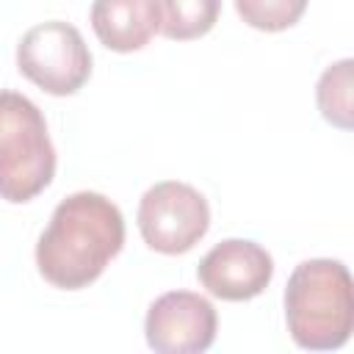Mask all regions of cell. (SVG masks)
Masks as SVG:
<instances>
[{"label": "cell", "instance_id": "1", "mask_svg": "<svg viewBox=\"0 0 354 354\" xmlns=\"http://www.w3.org/2000/svg\"><path fill=\"white\" fill-rule=\"evenodd\" d=\"M124 246L122 210L97 191L61 199L36 243L39 274L61 290L88 288Z\"/></svg>", "mask_w": 354, "mask_h": 354}, {"label": "cell", "instance_id": "2", "mask_svg": "<svg viewBox=\"0 0 354 354\" xmlns=\"http://www.w3.org/2000/svg\"><path fill=\"white\" fill-rule=\"evenodd\" d=\"M285 321L299 348L332 351L346 346L354 329L348 268L329 257L299 263L285 285Z\"/></svg>", "mask_w": 354, "mask_h": 354}, {"label": "cell", "instance_id": "3", "mask_svg": "<svg viewBox=\"0 0 354 354\" xmlns=\"http://www.w3.org/2000/svg\"><path fill=\"white\" fill-rule=\"evenodd\" d=\"M55 177V147L44 113L19 91L0 88V199L30 202Z\"/></svg>", "mask_w": 354, "mask_h": 354}, {"label": "cell", "instance_id": "4", "mask_svg": "<svg viewBox=\"0 0 354 354\" xmlns=\"http://www.w3.org/2000/svg\"><path fill=\"white\" fill-rule=\"evenodd\" d=\"M17 66L41 91L66 97L91 77V53L75 25L50 19L33 25L19 39Z\"/></svg>", "mask_w": 354, "mask_h": 354}, {"label": "cell", "instance_id": "5", "mask_svg": "<svg viewBox=\"0 0 354 354\" xmlns=\"http://www.w3.org/2000/svg\"><path fill=\"white\" fill-rule=\"evenodd\" d=\"M136 221L149 249L160 254H183L205 238L210 207L194 185L163 180L144 191Z\"/></svg>", "mask_w": 354, "mask_h": 354}, {"label": "cell", "instance_id": "6", "mask_svg": "<svg viewBox=\"0 0 354 354\" xmlns=\"http://www.w3.org/2000/svg\"><path fill=\"white\" fill-rule=\"evenodd\" d=\"M216 329V307L194 290L158 296L144 318L147 346L158 354H202L213 346Z\"/></svg>", "mask_w": 354, "mask_h": 354}, {"label": "cell", "instance_id": "7", "mask_svg": "<svg viewBox=\"0 0 354 354\" xmlns=\"http://www.w3.org/2000/svg\"><path fill=\"white\" fill-rule=\"evenodd\" d=\"M196 277L199 285L216 299L249 301L268 288L274 277V260L254 241L227 238L199 260Z\"/></svg>", "mask_w": 354, "mask_h": 354}, {"label": "cell", "instance_id": "8", "mask_svg": "<svg viewBox=\"0 0 354 354\" xmlns=\"http://www.w3.org/2000/svg\"><path fill=\"white\" fill-rule=\"evenodd\" d=\"M91 28L100 44L113 53H133L158 33L155 0H94Z\"/></svg>", "mask_w": 354, "mask_h": 354}, {"label": "cell", "instance_id": "9", "mask_svg": "<svg viewBox=\"0 0 354 354\" xmlns=\"http://www.w3.org/2000/svg\"><path fill=\"white\" fill-rule=\"evenodd\" d=\"M158 30L166 39L188 41L205 36L221 14V0H155Z\"/></svg>", "mask_w": 354, "mask_h": 354}, {"label": "cell", "instance_id": "10", "mask_svg": "<svg viewBox=\"0 0 354 354\" xmlns=\"http://www.w3.org/2000/svg\"><path fill=\"white\" fill-rule=\"evenodd\" d=\"M351 66H354L351 58L326 66L315 86L321 116L340 130L351 127Z\"/></svg>", "mask_w": 354, "mask_h": 354}, {"label": "cell", "instance_id": "11", "mask_svg": "<svg viewBox=\"0 0 354 354\" xmlns=\"http://www.w3.org/2000/svg\"><path fill=\"white\" fill-rule=\"evenodd\" d=\"M307 3L310 0H235V8L249 28L277 33L293 28L307 11Z\"/></svg>", "mask_w": 354, "mask_h": 354}]
</instances>
